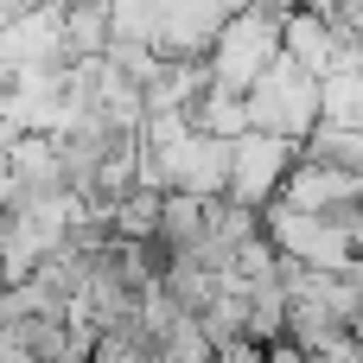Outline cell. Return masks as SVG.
I'll return each mask as SVG.
<instances>
[{"label":"cell","instance_id":"6da1fadb","mask_svg":"<svg viewBox=\"0 0 363 363\" xmlns=\"http://www.w3.org/2000/svg\"><path fill=\"white\" fill-rule=\"evenodd\" d=\"M262 236L281 262H300V268H319V274H345L357 268V204H338V211H294L281 198H268L262 211Z\"/></svg>","mask_w":363,"mask_h":363},{"label":"cell","instance_id":"7a4b0ae2","mask_svg":"<svg viewBox=\"0 0 363 363\" xmlns=\"http://www.w3.org/2000/svg\"><path fill=\"white\" fill-rule=\"evenodd\" d=\"M274 57H281V13L236 6V13H223V26H217V38L204 51V77H211V89H236L242 96Z\"/></svg>","mask_w":363,"mask_h":363},{"label":"cell","instance_id":"3957f363","mask_svg":"<svg viewBox=\"0 0 363 363\" xmlns=\"http://www.w3.org/2000/svg\"><path fill=\"white\" fill-rule=\"evenodd\" d=\"M242 108H249V128L281 134V140H300V134L319 121V77H306L300 64L274 57V64L242 89Z\"/></svg>","mask_w":363,"mask_h":363},{"label":"cell","instance_id":"277c9868","mask_svg":"<svg viewBox=\"0 0 363 363\" xmlns=\"http://www.w3.org/2000/svg\"><path fill=\"white\" fill-rule=\"evenodd\" d=\"M294 153H300L294 140L262 134V128H242V134L230 140V179H223V198H230V204H242V211H262V204L281 191V179H287Z\"/></svg>","mask_w":363,"mask_h":363},{"label":"cell","instance_id":"5b68a950","mask_svg":"<svg viewBox=\"0 0 363 363\" xmlns=\"http://www.w3.org/2000/svg\"><path fill=\"white\" fill-rule=\"evenodd\" d=\"M223 26V6L217 0H153V32L147 45L160 57H204L211 38Z\"/></svg>","mask_w":363,"mask_h":363},{"label":"cell","instance_id":"8992f818","mask_svg":"<svg viewBox=\"0 0 363 363\" xmlns=\"http://www.w3.org/2000/svg\"><path fill=\"white\" fill-rule=\"evenodd\" d=\"M357 191H363V172L294 153V166H287V179H281V191H274V198H281V204H294V211H338V204H357Z\"/></svg>","mask_w":363,"mask_h":363},{"label":"cell","instance_id":"52a82bcc","mask_svg":"<svg viewBox=\"0 0 363 363\" xmlns=\"http://www.w3.org/2000/svg\"><path fill=\"white\" fill-rule=\"evenodd\" d=\"M338 32H332V19L325 13H313V6H294V13H281V57L287 64H300L306 77H325L332 64H338Z\"/></svg>","mask_w":363,"mask_h":363},{"label":"cell","instance_id":"ba28073f","mask_svg":"<svg viewBox=\"0 0 363 363\" xmlns=\"http://www.w3.org/2000/svg\"><path fill=\"white\" fill-rule=\"evenodd\" d=\"M319 121L363 128V77H357V45L338 51V64L319 77Z\"/></svg>","mask_w":363,"mask_h":363},{"label":"cell","instance_id":"9c48e42d","mask_svg":"<svg viewBox=\"0 0 363 363\" xmlns=\"http://www.w3.org/2000/svg\"><path fill=\"white\" fill-rule=\"evenodd\" d=\"M306 160H325V166H351L363 172V128H338V121H313L300 140H294Z\"/></svg>","mask_w":363,"mask_h":363},{"label":"cell","instance_id":"30bf717a","mask_svg":"<svg viewBox=\"0 0 363 363\" xmlns=\"http://www.w3.org/2000/svg\"><path fill=\"white\" fill-rule=\"evenodd\" d=\"M57 38H64V57H102V45H108V19H102V6H89V0H64V26H57Z\"/></svg>","mask_w":363,"mask_h":363},{"label":"cell","instance_id":"8fae6325","mask_svg":"<svg viewBox=\"0 0 363 363\" xmlns=\"http://www.w3.org/2000/svg\"><path fill=\"white\" fill-rule=\"evenodd\" d=\"M191 128H204V134H217V140H236V134L249 128V108H242L236 89H211V83H204V96L191 102Z\"/></svg>","mask_w":363,"mask_h":363},{"label":"cell","instance_id":"7c38bea8","mask_svg":"<svg viewBox=\"0 0 363 363\" xmlns=\"http://www.w3.org/2000/svg\"><path fill=\"white\" fill-rule=\"evenodd\" d=\"M211 363H262V345L242 338V332H236V338H217V345H211Z\"/></svg>","mask_w":363,"mask_h":363},{"label":"cell","instance_id":"4fadbf2b","mask_svg":"<svg viewBox=\"0 0 363 363\" xmlns=\"http://www.w3.org/2000/svg\"><path fill=\"white\" fill-rule=\"evenodd\" d=\"M300 6H313V13H325V19H338V13H357V0H300Z\"/></svg>","mask_w":363,"mask_h":363}]
</instances>
